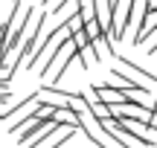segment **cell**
Wrapping results in <instances>:
<instances>
[{"instance_id":"1","label":"cell","mask_w":157,"mask_h":148,"mask_svg":"<svg viewBox=\"0 0 157 148\" xmlns=\"http://www.w3.org/2000/svg\"><path fill=\"white\" fill-rule=\"evenodd\" d=\"M117 58V64L125 70V73H134L140 81H146V84H157V73H151V70H146V67H140L137 61H131V58H125V55H113Z\"/></svg>"},{"instance_id":"2","label":"cell","mask_w":157,"mask_h":148,"mask_svg":"<svg viewBox=\"0 0 157 148\" xmlns=\"http://www.w3.org/2000/svg\"><path fill=\"white\" fill-rule=\"evenodd\" d=\"M93 93L102 105H122L128 99V93L122 87H113V84H99V87H93Z\"/></svg>"},{"instance_id":"3","label":"cell","mask_w":157,"mask_h":148,"mask_svg":"<svg viewBox=\"0 0 157 148\" xmlns=\"http://www.w3.org/2000/svg\"><path fill=\"white\" fill-rule=\"evenodd\" d=\"M58 128H61V125H58V122H56V119H50V122H44V125H41V128H38V134H35V137H32V139H29V142H26V145H29V148H44V142H47V139H50V137H52V134H56V131H58Z\"/></svg>"},{"instance_id":"4","label":"cell","mask_w":157,"mask_h":148,"mask_svg":"<svg viewBox=\"0 0 157 148\" xmlns=\"http://www.w3.org/2000/svg\"><path fill=\"white\" fill-rule=\"evenodd\" d=\"M76 131H78V128H67V125H61V128H58V131L44 142V148H61L64 142H70V139L76 137Z\"/></svg>"},{"instance_id":"5","label":"cell","mask_w":157,"mask_h":148,"mask_svg":"<svg viewBox=\"0 0 157 148\" xmlns=\"http://www.w3.org/2000/svg\"><path fill=\"white\" fill-rule=\"evenodd\" d=\"M146 9L148 12H157V0H146Z\"/></svg>"},{"instance_id":"6","label":"cell","mask_w":157,"mask_h":148,"mask_svg":"<svg viewBox=\"0 0 157 148\" xmlns=\"http://www.w3.org/2000/svg\"><path fill=\"white\" fill-rule=\"evenodd\" d=\"M154 108H157V96H154Z\"/></svg>"}]
</instances>
